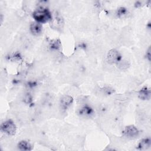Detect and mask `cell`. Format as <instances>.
Returning <instances> with one entry per match:
<instances>
[{
	"mask_svg": "<svg viewBox=\"0 0 151 151\" xmlns=\"http://www.w3.org/2000/svg\"><path fill=\"white\" fill-rule=\"evenodd\" d=\"M35 21L40 24H44L52 20V17L51 12L47 8L41 7L37 9L32 14Z\"/></svg>",
	"mask_w": 151,
	"mask_h": 151,
	"instance_id": "obj_1",
	"label": "cell"
},
{
	"mask_svg": "<svg viewBox=\"0 0 151 151\" xmlns=\"http://www.w3.org/2000/svg\"><path fill=\"white\" fill-rule=\"evenodd\" d=\"M1 130L8 136H13L15 134L17 127L11 120H7L1 124Z\"/></svg>",
	"mask_w": 151,
	"mask_h": 151,
	"instance_id": "obj_2",
	"label": "cell"
},
{
	"mask_svg": "<svg viewBox=\"0 0 151 151\" xmlns=\"http://www.w3.org/2000/svg\"><path fill=\"white\" fill-rule=\"evenodd\" d=\"M107 61L111 64H119L122 61V55L117 50L111 49L107 54Z\"/></svg>",
	"mask_w": 151,
	"mask_h": 151,
	"instance_id": "obj_3",
	"label": "cell"
},
{
	"mask_svg": "<svg viewBox=\"0 0 151 151\" xmlns=\"http://www.w3.org/2000/svg\"><path fill=\"white\" fill-rule=\"evenodd\" d=\"M139 134V132L134 125L126 126L123 131V135L128 139H135Z\"/></svg>",
	"mask_w": 151,
	"mask_h": 151,
	"instance_id": "obj_4",
	"label": "cell"
},
{
	"mask_svg": "<svg viewBox=\"0 0 151 151\" xmlns=\"http://www.w3.org/2000/svg\"><path fill=\"white\" fill-rule=\"evenodd\" d=\"M29 29L31 32L34 35H39L41 34L42 31V27L41 24L37 22H32L29 27Z\"/></svg>",
	"mask_w": 151,
	"mask_h": 151,
	"instance_id": "obj_5",
	"label": "cell"
},
{
	"mask_svg": "<svg viewBox=\"0 0 151 151\" xmlns=\"http://www.w3.org/2000/svg\"><path fill=\"white\" fill-rule=\"evenodd\" d=\"M138 97L143 100H149L150 97V90L146 86L143 87L139 91Z\"/></svg>",
	"mask_w": 151,
	"mask_h": 151,
	"instance_id": "obj_6",
	"label": "cell"
},
{
	"mask_svg": "<svg viewBox=\"0 0 151 151\" xmlns=\"http://www.w3.org/2000/svg\"><path fill=\"white\" fill-rule=\"evenodd\" d=\"M73 97L70 96H64L60 99V104L61 107L64 109H67L68 107L73 103Z\"/></svg>",
	"mask_w": 151,
	"mask_h": 151,
	"instance_id": "obj_7",
	"label": "cell"
},
{
	"mask_svg": "<svg viewBox=\"0 0 151 151\" xmlns=\"http://www.w3.org/2000/svg\"><path fill=\"white\" fill-rule=\"evenodd\" d=\"M17 147L19 150L24 151H29L32 149V146L29 142L26 140L20 141L17 145Z\"/></svg>",
	"mask_w": 151,
	"mask_h": 151,
	"instance_id": "obj_8",
	"label": "cell"
},
{
	"mask_svg": "<svg viewBox=\"0 0 151 151\" xmlns=\"http://www.w3.org/2000/svg\"><path fill=\"white\" fill-rule=\"evenodd\" d=\"M93 112V109L88 106H84L82 107L78 113L83 116L88 117L92 115Z\"/></svg>",
	"mask_w": 151,
	"mask_h": 151,
	"instance_id": "obj_9",
	"label": "cell"
},
{
	"mask_svg": "<svg viewBox=\"0 0 151 151\" xmlns=\"http://www.w3.org/2000/svg\"><path fill=\"white\" fill-rule=\"evenodd\" d=\"M151 146V141L149 138H145L140 140L138 145V147L140 150H146Z\"/></svg>",
	"mask_w": 151,
	"mask_h": 151,
	"instance_id": "obj_10",
	"label": "cell"
},
{
	"mask_svg": "<svg viewBox=\"0 0 151 151\" xmlns=\"http://www.w3.org/2000/svg\"><path fill=\"white\" fill-rule=\"evenodd\" d=\"M60 47V42L58 40H54L50 43V48L53 50H57Z\"/></svg>",
	"mask_w": 151,
	"mask_h": 151,
	"instance_id": "obj_11",
	"label": "cell"
},
{
	"mask_svg": "<svg viewBox=\"0 0 151 151\" xmlns=\"http://www.w3.org/2000/svg\"><path fill=\"white\" fill-rule=\"evenodd\" d=\"M127 13V11L126 10V8L121 7L120 8H119V9L117 10V14L119 17H123L125 15H126Z\"/></svg>",
	"mask_w": 151,
	"mask_h": 151,
	"instance_id": "obj_12",
	"label": "cell"
},
{
	"mask_svg": "<svg viewBox=\"0 0 151 151\" xmlns=\"http://www.w3.org/2000/svg\"><path fill=\"white\" fill-rule=\"evenodd\" d=\"M146 58L150 61V48H149L147 52H146Z\"/></svg>",
	"mask_w": 151,
	"mask_h": 151,
	"instance_id": "obj_13",
	"label": "cell"
}]
</instances>
